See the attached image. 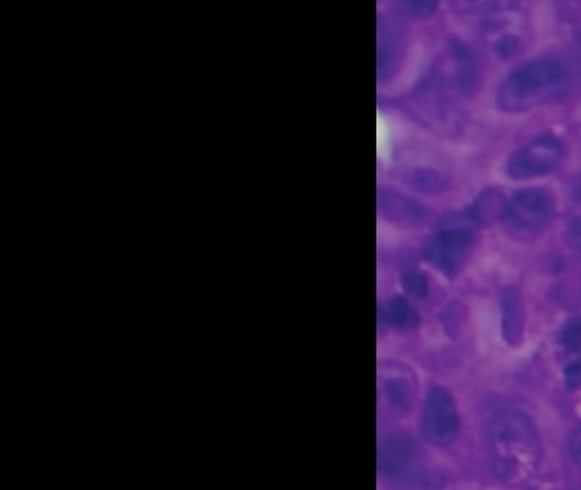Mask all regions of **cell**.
<instances>
[{
    "instance_id": "1",
    "label": "cell",
    "mask_w": 581,
    "mask_h": 490,
    "mask_svg": "<svg viewBox=\"0 0 581 490\" xmlns=\"http://www.w3.org/2000/svg\"><path fill=\"white\" fill-rule=\"evenodd\" d=\"M538 429L525 413L503 410L489 426L490 466L497 478L510 485L529 482L541 462Z\"/></svg>"
},
{
    "instance_id": "2",
    "label": "cell",
    "mask_w": 581,
    "mask_h": 490,
    "mask_svg": "<svg viewBox=\"0 0 581 490\" xmlns=\"http://www.w3.org/2000/svg\"><path fill=\"white\" fill-rule=\"evenodd\" d=\"M567 84V70L559 60L538 58L510 72L499 88L497 102L504 111H529L562 97Z\"/></svg>"
},
{
    "instance_id": "3",
    "label": "cell",
    "mask_w": 581,
    "mask_h": 490,
    "mask_svg": "<svg viewBox=\"0 0 581 490\" xmlns=\"http://www.w3.org/2000/svg\"><path fill=\"white\" fill-rule=\"evenodd\" d=\"M476 224L469 214L443 221L427 240L424 258L447 277H454L473 251Z\"/></svg>"
},
{
    "instance_id": "4",
    "label": "cell",
    "mask_w": 581,
    "mask_h": 490,
    "mask_svg": "<svg viewBox=\"0 0 581 490\" xmlns=\"http://www.w3.org/2000/svg\"><path fill=\"white\" fill-rule=\"evenodd\" d=\"M527 32V20L520 7L515 4H501L489 13L483 35L494 55L499 58H511L522 51Z\"/></svg>"
},
{
    "instance_id": "5",
    "label": "cell",
    "mask_w": 581,
    "mask_h": 490,
    "mask_svg": "<svg viewBox=\"0 0 581 490\" xmlns=\"http://www.w3.org/2000/svg\"><path fill=\"white\" fill-rule=\"evenodd\" d=\"M420 429L434 447H448L457 440L459 415L454 398L445 387L434 385L427 392Z\"/></svg>"
},
{
    "instance_id": "6",
    "label": "cell",
    "mask_w": 581,
    "mask_h": 490,
    "mask_svg": "<svg viewBox=\"0 0 581 490\" xmlns=\"http://www.w3.org/2000/svg\"><path fill=\"white\" fill-rule=\"evenodd\" d=\"M564 160V146L557 137L543 135L511 154L506 172L511 179H534L550 174Z\"/></svg>"
},
{
    "instance_id": "7",
    "label": "cell",
    "mask_w": 581,
    "mask_h": 490,
    "mask_svg": "<svg viewBox=\"0 0 581 490\" xmlns=\"http://www.w3.org/2000/svg\"><path fill=\"white\" fill-rule=\"evenodd\" d=\"M552 216V196L543 189H522L506 198L503 223L515 230L538 231Z\"/></svg>"
},
{
    "instance_id": "8",
    "label": "cell",
    "mask_w": 581,
    "mask_h": 490,
    "mask_svg": "<svg viewBox=\"0 0 581 490\" xmlns=\"http://www.w3.org/2000/svg\"><path fill=\"white\" fill-rule=\"evenodd\" d=\"M415 445L405 434H394L380 447V469L387 476H401L412 466Z\"/></svg>"
},
{
    "instance_id": "9",
    "label": "cell",
    "mask_w": 581,
    "mask_h": 490,
    "mask_svg": "<svg viewBox=\"0 0 581 490\" xmlns=\"http://www.w3.org/2000/svg\"><path fill=\"white\" fill-rule=\"evenodd\" d=\"M501 307H503V335L506 342L517 345L524 333L522 322V303L517 287H506L501 294Z\"/></svg>"
},
{
    "instance_id": "10",
    "label": "cell",
    "mask_w": 581,
    "mask_h": 490,
    "mask_svg": "<svg viewBox=\"0 0 581 490\" xmlns=\"http://www.w3.org/2000/svg\"><path fill=\"white\" fill-rule=\"evenodd\" d=\"M385 396L396 412H406L408 408H412L413 398H415V385L412 378L408 375H396L385 380Z\"/></svg>"
},
{
    "instance_id": "11",
    "label": "cell",
    "mask_w": 581,
    "mask_h": 490,
    "mask_svg": "<svg viewBox=\"0 0 581 490\" xmlns=\"http://www.w3.org/2000/svg\"><path fill=\"white\" fill-rule=\"evenodd\" d=\"M387 314V321L391 322L394 328L398 329H412L419 326L420 317L417 310L410 305V301L396 296L389 301V305L385 308Z\"/></svg>"
},
{
    "instance_id": "12",
    "label": "cell",
    "mask_w": 581,
    "mask_h": 490,
    "mask_svg": "<svg viewBox=\"0 0 581 490\" xmlns=\"http://www.w3.org/2000/svg\"><path fill=\"white\" fill-rule=\"evenodd\" d=\"M560 349L566 352L567 356H578L581 354V319H569L564 324L559 336Z\"/></svg>"
},
{
    "instance_id": "13",
    "label": "cell",
    "mask_w": 581,
    "mask_h": 490,
    "mask_svg": "<svg viewBox=\"0 0 581 490\" xmlns=\"http://www.w3.org/2000/svg\"><path fill=\"white\" fill-rule=\"evenodd\" d=\"M403 287L406 293L417 296V298H424L427 294V280L422 273L408 272L403 277Z\"/></svg>"
},
{
    "instance_id": "14",
    "label": "cell",
    "mask_w": 581,
    "mask_h": 490,
    "mask_svg": "<svg viewBox=\"0 0 581 490\" xmlns=\"http://www.w3.org/2000/svg\"><path fill=\"white\" fill-rule=\"evenodd\" d=\"M401 4L405 6L408 13L415 14V16H427L433 14L438 7V0H401Z\"/></svg>"
},
{
    "instance_id": "15",
    "label": "cell",
    "mask_w": 581,
    "mask_h": 490,
    "mask_svg": "<svg viewBox=\"0 0 581 490\" xmlns=\"http://www.w3.org/2000/svg\"><path fill=\"white\" fill-rule=\"evenodd\" d=\"M566 384L576 387L581 384V359H574L573 363L566 366Z\"/></svg>"
},
{
    "instance_id": "16",
    "label": "cell",
    "mask_w": 581,
    "mask_h": 490,
    "mask_svg": "<svg viewBox=\"0 0 581 490\" xmlns=\"http://www.w3.org/2000/svg\"><path fill=\"white\" fill-rule=\"evenodd\" d=\"M569 454L573 457V461L576 462V466L581 468V427H578L573 434H571V440H569Z\"/></svg>"
},
{
    "instance_id": "17",
    "label": "cell",
    "mask_w": 581,
    "mask_h": 490,
    "mask_svg": "<svg viewBox=\"0 0 581 490\" xmlns=\"http://www.w3.org/2000/svg\"><path fill=\"white\" fill-rule=\"evenodd\" d=\"M567 237H569V242H571L574 249L581 252V217H576L571 223Z\"/></svg>"
},
{
    "instance_id": "18",
    "label": "cell",
    "mask_w": 581,
    "mask_h": 490,
    "mask_svg": "<svg viewBox=\"0 0 581 490\" xmlns=\"http://www.w3.org/2000/svg\"><path fill=\"white\" fill-rule=\"evenodd\" d=\"M466 2H478V0H466Z\"/></svg>"
}]
</instances>
